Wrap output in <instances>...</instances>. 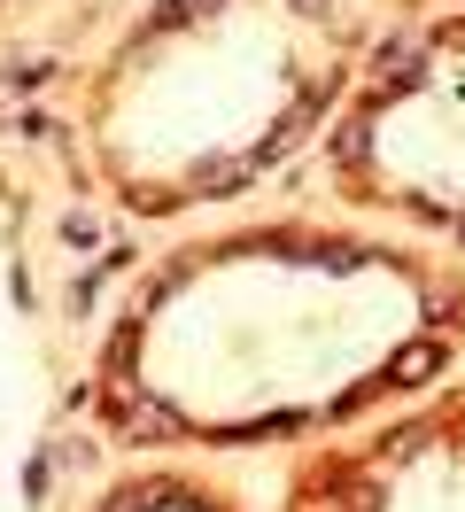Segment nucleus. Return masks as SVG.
<instances>
[{"mask_svg":"<svg viewBox=\"0 0 465 512\" xmlns=\"http://www.w3.org/2000/svg\"><path fill=\"white\" fill-rule=\"evenodd\" d=\"M434 365H442V350H434V342H419V350H403L396 365H388V381H396V388H419Z\"/></svg>","mask_w":465,"mask_h":512,"instance_id":"obj_1","label":"nucleus"}]
</instances>
